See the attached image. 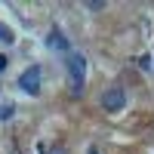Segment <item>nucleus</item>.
<instances>
[{
	"label": "nucleus",
	"instance_id": "f257e3e1",
	"mask_svg": "<svg viewBox=\"0 0 154 154\" xmlns=\"http://www.w3.org/2000/svg\"><path fill=\"white\" fill-rule=\"evenodd\" d=\"M65 68L71 74V93L80 96L83 93V80H86V59H83V53H68Z\"/></svg>",
	"mask_w": 154,
	"mask_h": 154
},
{
	"label": "nucleus",
	"instance_id": "f03ea898",
	"mask_svg": "<svg viewBox=\"0 0 154 154\" xmlns=\"http://www.w3.org/2000/svg\"><path fill=\"white\" fill-rule=\"evenodd\" d=\"M123 105H126V93H123L120 86H108L105 93H102V108H105L108 114L123 111Z\"/></svg>",
	"mask_w": 154,
	"mask_h": 154
},
{
	"label": "nucleus",
	"instance_id": "7ed1b4c3",
	"mask_svg": "<svg viewBox=\"0 0 154 154\" xmlns=\"http://www.w3.org/2000/svg\"><path fill=\"white\" fill-rule=\"evenodd\" d=\"M40 65H31V68H25L22 74H19V86L25 89V93H28V96H37V93H40Z\"/></svg>",
	"mask_w": 154,
	"mask_h": 154
},
{
	"label": "nucleus",
	"instance_id": "20e7f679",
	"mask_svg": "<svg viewBox=\"0 0 154 154\" xmlns=\"http://www.w3.org/2000/svg\"><path fill=\"white\" fill-rule=\"evenodd\" d=\"M46 43H49V49H59V53H68V46H71V43H68V37L62 34L59 28L49 31V40H46Z\"/></svg>",
	"mask_w": 154,
	"mask_h": 154
},
{
	"label": "nucleus",
	"instance_id": "39448f33",
	"mask_svg": "<svg viewBox=\"0 0 154 154\" xmlns=\"http://www.w3.org/2000/svg\"><path fill=\"white\" fill-rule=\"evenodd\" d=\"M12 111H16V105H12V102H9V105H0V120H9Z\"/></svg>",
	"mask_w": 154,
	"mask_h": 154
},
{
	"label": "nucleus",
	"instance_id": "423d86ee",
	"mask_svg": "<svg viewBox=\"0 0 154 154\" xmlns=\"http://www.w3.org/2000/svg\"><path fill=\"white\" fill-rule=\"evenodd\" d=\"M139 68L148 71V68H151V56H142V59H139Z\"/></svg>",
	"mask_w": 154,
	"mask_h": 154
},
{
	"label": "nucleus",
	"instance_id": "0eeeda50",
	"mask_svg": "<svg viewBox=\"0 0 154 154\" xmlns=\"http://www.w3.org/2000/svg\"><path fill=\"white\" fill-rule=\"evenodd\" d=\"M6 62H9V59H6L3 53H0V74H3V71H6Z\"/></svg>",
	"mask_w": 154,
	"mask_h": 154
},
{
	"label": "nucleus",
	"instance_id": "6e6552de",
	"mask_svg": "<svg viewBox=\"0 0 154 154\" xmlns=\"http://www.w3.org/2000/svg\"><path fill=\"white\" fill-rule=\"evenodd\" d=\"M89 154H99V148H89Z\"/></svg>",
	"mask_w": 154,
	"mask_h": 154
}]
</instances>
